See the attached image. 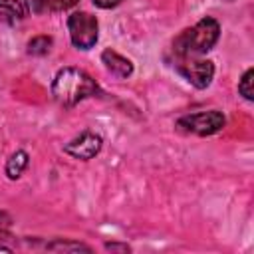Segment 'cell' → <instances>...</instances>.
I'll use <instances>...</instances> for the list:
<instances>
[{
  "instance_id": "cell-1",
  "label": "cell",
  "mask_w": 254,
  "mask_h": 254,
  "mask_svg": "<svg viewBox=\"0 0 254 254\" xmlns=\"http://www.w3.org/2000/svg\"><path fill=\"white\" fill-rule=\"evenodd\" d=\"M99 91L97 83L79 67H64L58 71L52 83V95L62 105H75L81 99L95 95Z\"/></svg>"
},
{
  "instance_id": "cell-2",
  "label": "cell",
  "mask_w": 254,
  "mask_h": 254,
  "mask_svg": "<svg viewBox=\"0 0 254 254\" xmlns=\"http://www.w3.org/2000/svg\"><path fill=\"white\" fill-rule=\"evenodd\" d=\"M218 34H220L218 22L214 18H202L200 22H196V26H192L190 30H185L179 36L175 50L185 58L194 54H204L216 44Z\"/></svg>"
},
{
  "instance_id": "cell-3",
  "label": "cell",
  "mask_w": 254,
  "mask_h": 254,
  "mask_svg": "<svg viewBox=\"0 0 254 254\" xmlns=\"http://www.w3.org/2000/svg\"><path fill=\"white\" fill-rule=\"evenodd\" d=\"M67 30L73 46L79 50H89L97 42V20L87 12H73L67 18Z\"/></svg>"
},
{
  "instance_id": "cell-4",
  "label": "cell",
  "mask_w": 254,
  "mask_h": 254,
  "mask_svg": "<svg viewBox=\"0 0 254 254\" xmlns=\"http://www.w3.org/2000/svg\"><path fill=\"white\" fill-rule=\"evenodd\" d=\"M179 127L196 135H212L224 127V115L220 111H198L179 119Z\"/></svg>"
},
{
  "instance_id": "cell-5",
  "label": "cell",
  "mask_w": 254,
  "mask_h": 254,
  "mask_svg": "<svg viewBox=\"0 0 254 254\" xmlns=\"http://www.w3.org/2000/svg\"><path fill=\"white\" fill-rule=\"evenodd\" d=\"M181 73L198 89H204L210 85L214 75V65L208 60H185L179 65Z\"/></svg>"
},
{
  "instance_id": "cell-6",
  "label": "cell",
  "mask_w": 254,
  "mask_h": 254,
  "mask_svg": "<svg viewBox=\"0 0 254 254\" xmlns=\"http://www.w3.org/2000/svg\"><path fill=\"white\" fill-rule=\"evenodd\" d=\"M101 137L95 135V133H81L79 137H75L73 141H69L64 151L75 159H81V161H87V159H93L99 151H101Z\"/></svg>"
},
{
  "instance_id": "cell-7",
  "label": "cell",
  "mask_w": 254,
  "mask_h": 254,
  "mask_svg": "<svg viewBox=\"0 0 254 254\" xmlns=\"http://www.w3.org/2000/svg\"><path fill=\"white\" fill-rule=\"evenodd\" d=\"M101 62H103L105 67H107L113 75H117V77H129V75L133 73V64H131L127 58H123V56H119L117 52H113V50H105V52L101 54Z\"/></svg>"
},
{
  "instance_id": "cell-8",
  "label": "cell",
  "mask_w": 254,
  "mask_h": 254,
  "mask_svg": "<svg viewBox=\"0 0 254 254\" xmlns=\"http://www.w3.org/2000/svg\"><path fill=\"white\" fill-rule=\"evenodd\" d=\"M26 167H28V153L26 151H16L6 163V175L10 179H18L24 173Z\"/></svg>"
},
{
  "instance_id": "cell-9",
  "label": "cell",
  "mask_w": 254,
  "mask_h": 254,
  "mask_svg": "<svg viewBox=\"0 0 254 254\" xmlns=\"http://www.w3.org/2000/svg\"><path fill=\"white\" fill-rule=\"evenodd\" d=\"M79 0H34L36 12H60L75 6Z\"/></svg>"
},
{
  "instance_id": "cell-10",
  "label": "cell",
  "mask_w": 254,
  "mask_h": 254,
  "mask_svg": "<svg viewBox=\"0 0 254 254\" xmlns=\"http://www.w3.org/2000/svg\"><path fill=\"white\" fill-rule=\"evenodd\" d=\"M0 8L12 12L18 18H24L30 12V2L28 0H0Z\"/></svg>"
},
{
  "instance_id": "cell-11",
  "label": "cell",
  "mask_w": 254,
  "mask_h": 254,
  "mask_svg": "<svg viewBox=\"0 0 254 254\" xmlns=\"http://www.w3.org/2000/svg\"><path fill=\"white\" fill-rule=\"evenodd\" d=\"M50 46H52V38L48 36H36L28 42V54L32 56H44L50 52Z\"/></svg>"
},
{
  "instance_id": "cell-12",
  "label": "cell",
  "mask_w": 254,
  "mask_h": 254,
  "mask_svg": "<svg viewBox=\"0 0 254 254\" xmlns=\"http://www.w3.org/2000/svg\"><path fill=\"white\" fill-rule=\"evenodd\" d=\"M252 81H254V69L250 67V69L244 71V75H242V79H240V83H238V91H240V95H242L244 99H248V101L254 99Z\"/></svg>"
},
{
  "instance_id": "cell-13",
  "label": "cell",
  "mask_w": 254,
  "mask_h": 254,
  "mask_svg": "<svg viewBox=\"0 0 254 254\" xmlns=\"http://www.w3.org/2000/svg\"><path fill=\"white\" fill-rule=\"evenodd\" d=\"M48 248H50V250H64V252H67V250H71V252H79V250L89 252L87 246L77 244V242H54V244H50Z\"/></svg>"
},
{
  "instance_id": "cell-14",
  "label": "cell",
  "mask_w": 254,
  "mask_h": 254,
  "mask_svg": "<svg viewBox=\"0 0 254 254\" xmlns=\"http://www.w3.org/2000/svg\"><path fill=\"white\" fill-rule=\"evenodd\" d=\"M119 2H123V0H93V4L99 6V8H113V6H117Z\"/></svg>"
},
{
  "instance_id": "cell-15",
  "label": "cell",
  "mask_w": 254,
  "mask_h": 254,
  "mask_svg": "<svg viewBox=\"0 0 254 254\" xmlns=\"http://www.w3.org/2000/svg\"><path fill=\"white\" fill-rule=\"evenodd\" d=\"M105 248L107 250H123V252L129 250V246H125V244H105Z\"/></svg>"
}]
</instances>
